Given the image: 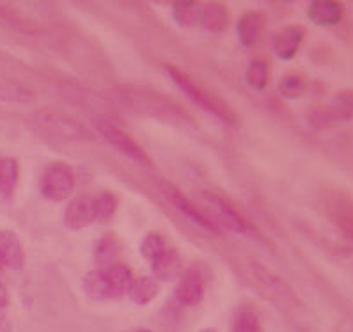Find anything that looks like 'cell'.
I'll return each instance as SVG.
<instances>
[{
	"label": "cell",
	"instance_id": "5b68a950",
	"mask_svg": "<svg viewBox=\"0 0 353 332\" xmlns=\"http://www.w3.org/2000/svg\"><path fill=\"white\" fill-rule=\"evenodd\" d=\"M94 128L98 130V133H100L108 144H112L119 153L128 157L130 160L142 164V166H151V158L148 157L144 148L130 133H126L125 130H121L119 126H116L108 119H96Z\"/></svg>",
	"mask_w": 353,
	"mask_h": 332
},
{
	"label": "cell",
	"instance_id": "d4e9b609",
	"mask_svg": "<svg viewBox=\"0 0 353 332\" xmlns=\"http://www.w3.org/2000/svg\"><path fill=\"white\" fill-rule=\"evenodd\" d=\"M201 6L197 2H174L172 4V17L176 23L181 27H194L199 23Z\"/></svg>",
	"mask_w": 353,
	"mask_h": 332
},
{
	"label": "cell",
	"instance_id": "ffe728a7",
	"mask_svg": "<svg viewBox=\"0 0 353 332\" xmlns=\"http://www.w3.org/2000/svg\"><path fill=\"white\" fill-rule=\"evenodd\" d=\"M277 91L284 100H300L307 91V79L300 71H288L279 80Z\"/></svg>",
	"mask_w": 353,
	"mask_h": 332
},
{
	"label": "cell",
	"instance_id": "44dd1931",
	"mask_svg": "<svg viewBox=\"0 0 353 332\" xmlns=\"http://www.w3.org/2000/svg\"><path fill=\"white\" fill-rule=\"evenodd\" d=\"M103 272L107 275V281L110 288H112L114 295H116V299L126 295L130 282L133 281V274L130 266L125 265V263H114V265L103 268Z\"/></svg>",
	"mask_w": 353,
	"mask_h": 332
},
{
	"label": "cell",
	"instance_id": "7c38bea8",
	"mask_svg": "<svg viewBox=\"0 0 353 332\" xmlns=\"http://www.w3.org/2000/svg\"><path fill=\"white\" fill-rule=\"evenodd\" d=\"M345 8L336 0H314L307 8V18L320 27H334L343 20Z\"/></svg>",
	"mask_w": 353,
	"mask_h": 332
},
{
	"label": "cell",
	"instance_id": "4316f807",
	"mask_svg": "<svg viewBox=\"0 0 353 332\" xmlns=\"http://www.w3.org/2000/svg\"><path fill=\"white\" fill-rule=\"evenodd\" d=\"M167 245H169V244H167L165 238H163L160 233H148V235L144 237V240H142V244H141L142 257H144L148 263H151L154 257L158 256V254L165 249Z\"/></svg>",
	"mask_w": 353,
	"mask_h": 332
},
{
	"label": "cell",
	"instance_id": "4dcf8cb0",
	"mask_svg": "<svg viewBox=\"0 0 353 332\" xmlns=\"http://www.w3.org/2000/svg\"><path fill=\"white\" fill-rule=\"evenodd\" d=\"M199 332H219L216 329H201Z\"/></svg>",
	"mask_w": 353,
	"mask_h": 332
},
{
	"label": "cell",
	"instance_id": "3957f363",
	"mask_svg": "<svg viewBox=\"0 0 353 332\" xmlns=\"http://www.w3.org/2000/svg\"><path fill=\"white\" fill-rule=\"evenodd\" d=\"M75 173L68 164L54 162L46 166L39 178V192L45 199L61 203L75 191Z\"/></svg>",
	"mask_w": 353,
	"mask_h": 332
},
{
	"label": "cell",
	"instance_id": "8fae6325",
	"mask_svg": "<svg viewBox=\"0 0 353 332\" xmlns=\"http://www.w3.org/2000/svg\"><path fill=\"white\" fill-rule=\"evenodd\" d=\"M26 262V253L20 238L11 229H0V266L18 270Z\"/></svg>",
	"mask_w": 353,
	"mask_h": 332
},
{
	"label": "cell",
	"instance_id": "5bb4252c",
	"mask_svg": "<svg viewBox=\"0 0 353 332\" xmlns=\"http://www.w3.org/2000/svg\"><path fill=\"white\" fill-rule=\"evenodd\" d=\"M199 23L210 32H225L231 26V13L224 4L210 2V4L201 6Z\"/></svg>",
	"mask_w": 353,
	"mask_h": 332
},
{
	"label": "cell",
	"instance_id": "f546056e",
	"mask_svg": "<svg viewBox=\"0 0 353 332\" xmlns=\"http://www.w3.org/2000/svg\"><path fill=\"white\" fill-rule=\"evenodd\" d=\"M0 332H11V322L2 311H0Z\"/></svg>",
	"mask_w": 353,
	"mask_h": 332
},
{
	"label": "cell",
	"instance_id": "e0dca14e",
	"mask_svg": "<svg viewBox=\"0 0 353 332\" xmlns=\"http://www.w3.org/2000/svg\"><path fill=\"white\" fill-rule=\"evenodd\" d=\"M82 288L88 293L89 299L92 300H112L116 299L112 288L108 284L107 275H105L103 268H94L91 272L83 275Z\"/></svg>",
	"mask_w": 353,
	"mask_h": 332
},
{
	"label": "cell",
	"instance_id": "277c9868",
	"mask_svg": "<svg viewBox=\"0 0 353 332\" xmlns=\"http://www.w3.org/2000/svg\"><path fill=\"white\" fill-rule=\"evenodd\" d=\"M34 123L48 135L64 141H89L92 137L91 132L80 125L79 121L55 110H39L34 114Z\"/></svg>",
	"mask_w": 353,
	"mask_h": 332
},
{
	"label": "cell",
	"instance_id": "d6a6232c",
	"mask_svg": "<svg viewBox=\"0 0 353 332\" xmlns=\"http://www.w3.org/2000/svg\"><path fill=\"white\" fill-rule=\"evenodd\" d=\"M0 270H2V266H0Z\"/></svg>",
	"mask_w": 353,
	"mask_h": 332
},
{
	"label": "cell",
	"instance_id": "8992f818",
	"mask_svg": "<svg viewBox=\"0 0 353 332\" xmlns=\"http://www.w3.org/2000/svg\"><path fill=\"white\" fill-rule=\"evenodd\" d=\"M201 199H203L204 206L208 210H204L206 215L215 222L219 228L229 229L233 233H249L250 228L247 224V220L241 217V213L238 210H234V206L228 203L224 197L221 195L212 194V192H201Z\"/></svg>",
	"mask_w": 353,
	"mask_h": 332
},
{
	"label": "cell",
	"instance_id": "83f0119b",
	"mask_svg": "<svg viewBox=\"0 0 353 332\" xmlns=\"http://www.w3.org/2000/svg\"><path fill=\"white\" fill-rule=\"evenodd\" d=\"M309 123H311V126H314V128L318 130H325L334 126L332 119H330V116H328L327 108L325 107L312 108L311 113H309Z\"/></svg>",
	"mask_w": 353,
	"mask_h": 332
},
{
	"label": "cell",
	"instance_id": "7402d4cb",
	"mask_svg": "<svg viewBox=\"0 0 353 332\" xmlns=\"http://www.w3.org/2000/svg\"><path fill=\"white\" fill-rule=\"evenodd\" d=\"M119 206V197L114 192L101 191L92 195V210H94V222H108L116 215Z\"/></svg>",
	"mask_w": 353,
	"mask_h": 332
},
{
	"label": "cell",
	"instance_id": "2e32d148",
	"mask_svg": "<svg viewBox=\"0 0 353 332\" xmlns=\"http://www.w3.org/2000/svg\"><path fill=\"white\" fill-rule=\"evenodd\" d=\"M160 293V282L153 275H141V277H133L130 282L126 295L130 297L133 304L137 306H145L151 300L157 299V295Z\"/></svg>",
	"mask_w": 353,
	"mask_h": 332
},
{
	"label": "cell",
	"instance_id": "ba28073f",
	"mask_svg": "<svg viewBox=\"0 0 353 332\" xmlns=\"http://www.w3.org/2000/svg\"><path fill=\"white\" fill-rule=\"evenodd\" d=\"M64 226L71 231H80L94 222V210H92V195H79L71 199L64 212Z\"/></svg>",
	"mask_w": 353,
	"mask_h": 332
},
{
	"label": "cell",
	"instance_id": "ac0fdd59",
	"mask_svg": "<svg viewBox=\"0 0 353 332\" xmlns=\"http://www.w3.org/2000/svg\"><path fill=\"white\" fill-rule=\"evenodd\" d=\"M117 254H119V240L114 233H105L100 240L96 242L92 257H94L96 268H107V266L117 263Z\"/></svg>",
	"mask_w": 353,
	"mask_h": 332
},
{
	"label": "cell",
	"instance_id": "d6986e66",
	"mask_svg": "<svg viewBox=\"0 0 353 332\" xmlns=\"http://www.w3.org/2000/svg\"><path fill=\"white\" fill-rule=\"evenodd\" d=\"M332 123H348L353 119V89H343L332 98V101L325 105Z\"/></svg>",
	"mask_w": 353,
	"mask_h": 332
},
{
	"label": "cell",
	"instance_id": "7a4b0ae2",
	"mask_svg": "<svg viewBox=\"0 0 353 332\" xmlns=\"http://www.w3.org/2000/svg\"><path fill=\"white\" fill-rule=\"evenodd\" d=\"M116 98L125 107L132 108L133 113L162 117V119H172V117L179 119V117H185L183 113L172 101H169L162 95H158V92L150 91V89L119 88L116 91Z\"/></svg>",
	"mask_w": 353,
	"mask_h": 332
},
{
	"label": "cell",
	"instance_id": "4fadbf2b",
	"mask_svg": "<svg viewBox=\"0 0 353 332\" xmlns=\"http://www.w3.org/2000/svg\"><path fill=\"white\" fill-rule=\"evenodd\" d=\"M150 266L153 270V277H157L158 281H174L183 270V263H181L178 251L170 245H167L165 249L154 257Z\"/></svg>",
	"mask_w": 353,
	"mask_h": 332
},
{
	"label": "cell",
	"instance_id": "52a82bcc",
	"mask_svg": "<svg viewBox=\"0 0 353 332\" xmlns=\"http://www.w3.org/2000/svg\"><path fill=\"white\" fill-rule=\"evenodd\" d=\"M160 191H162L163 197H165V199L169 201V203L172 204L176 210H178V212L183 213V215L187 217L190 222H194V224H197L199 228L206 229V231H210V233H221V228H219V226H216L215 222H213V220L206 215V212L192 203L187 195H185L181 191H178L174 185H170V183H167V182H162L160 183Z\"/></svg>",
	"mask_w": 353,
	"mask_h": 332
},
{
	"label": "cell",
	"instance_id": "cb8c5ba5",
	"mask_svg": "<svg viewBox=\"0 0 353 332\" xmlns=\"http://www.w3.org/2000/svg\"><path fill=\"white\" fill-rule=\"evenodd\" d=\"M270 79V68L265 59H254L245 71V84L254 91H263L268 86Z\"/></svg>",
	"mask_w": 353,
	"mask_h": 332
},
{
	"label": "cell",
	"instance_id": "484cf974",
	"mask_svg": "<svg viewBox=\"0 0 353 332\" xmlns=\"http://www.w3.org/2000/svg\"><path fill=\"white\" fill-rule=\"evenodd\" d=\"M231 332H263L258 315L250 307H240L234 315Z\"/></svg>",
	"mask_w": 353,
	"mask_h": 332
},
{
	"label": "cell",
	"instance_id": "603a6c76",
	"mask_svg": "<svg viewBox=\"0 0 353 332\" xmlns=\"http://www.w3.org/2000/svg\"><path fill=\"white\" fill-rule=\"evenodd\" d=\"M20 167L18 162L11 157H0V195L11 197L18 185Z\"/></svg>",
	"mask_w": 353,
	"mask_h": 332
},
{
	"label": "cell",
	"instance_id": "30bf717a",
	"mask_svg": "<svg viewBox=\"0 0 353 332\" xmlns=\"http://www.w3.org/2000/svg\"><path fill=\"white\" fill-rule=\"evenodd\" d=\"M303 38H305V29L302 26H288L283 30H279L274 36V52L279 59L283 61H291L299 52L300 45H302Z\"/></svg>",
	"mask_w": 353,
	"mask_h": 332
},
{
	"label": "cell",
	"instance_id": "f1b7e54d",
	"mask_svg": "<svg viewBox=\"0 0 353 332\" xmlns=\"http://www.w3.org/2000/svg\"><path fill=\"white\" fill-rule=\"evenodd\" d=\"M8 304H9V293L8 290H6L4 284L0 282V311H2Z\"/></svg>",
	"mask_w": 353,
	"mask_h": 332
},
{
	"label": "cell",
	"instance_id": "9a60e30c",
	"mask_svg": "<svg viewBox=\"0 0 353 332\" xmlns=\"http://www.w3.org/2000/svg\"><path fill=\"white\" fill-rule=\"evenodd\" d=\"M263 27H265V17L259 11H247L245 14H241L240 20L236 21V34L241 45H256L261 36Z\"/></svg>",
	"mask_w": 353,
	"mask_h": 332
},
{
	"label": "cell",
	"instance_id": "6da1fadb",
	"mask_svg": "<svg viewBox=\"0 0 353 332\" xmlns=\"http://www.w3.org/2000/svg\"><path fill=\"white\" fill-rule=\"evenodd\" d=\"M165 70L167 73H169L170 79H172V82H174L176 86L194 101V104H197L201 108H204L206 113L213 114V116L219 117V119L224 121V123H228V125H236V116H234L233 108L229 107L224 100H221V98H216V96L212 95L210 91H206L203 86H199L196 80L192 79V77H188L187 73L179 70V68L165 66Z\"/></svg>",
	"mask_w": 353,
	"mask_h": 332
},
{
	"label": "cell",
	"instance_id": "1f68e13d",
	"mask_svg": "<svg viewBox=\"0 0 353 332\" xmlns=\"http://www.w3.org/2000/svg\"><path fill=\"white\" fill-rule=\"evenodd\" d=\"M137 332H153V331H150V329H139Z\"/></svg>",
	"mask_w": 353,
	"mask_h": 332
},
{
	"label": "cell",
	"instance_id": "9c48e42d",
	"mask_svg": "<svg viewBox=\"0 0 353 332\" xmlns=\"http://www.w3.org/2000/svg\"><path fill=\"white\" fill-rule=\"evenodd\" d=\"M204 297V279L197 270H188L174 286V299L181 306H197Z\"/></svg>",
	"mask_w": 353,
	"mask_h": 332
}]
</instances>
